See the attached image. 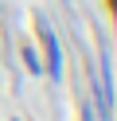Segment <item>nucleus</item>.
I'll use <instances>...</instances> for the list:
<instances>
[]
</instances>
